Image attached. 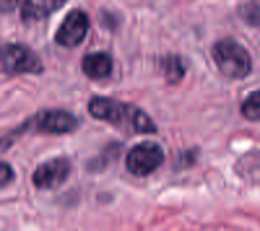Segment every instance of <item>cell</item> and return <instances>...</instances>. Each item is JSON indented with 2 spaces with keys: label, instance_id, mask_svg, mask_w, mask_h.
I'll use <instances>...</instances> for the list:
<instances>
[{
  "label": "cell",
  "instance_id": "9a60e30c",
  "mask_svg": "<svg viewBox=\"0 0 260 231\" xmlns=\"http://www.w3.org/2000/svg\"><path fill=\"white\" fill-rule=\"evenodd\" d=\"M24 128H26V125H24ZM24 128H18V130H13V133H6L3 138H0V153H6V148H8V145H11V143L18 138V133L24 130Z\"/></svg>",
  "mask_w": 260,
  "mask_h": 231
},
{
  "label": "cell",
  "instance_id": "9c48e42d",
  "mask_svg": "<svg viewBox=\"0 0 260 231\" xmlns=\"http://www.w3.org/2000/svg\"><path fill=\"white\" fill-rule=\"evenodd\" d=\"M65 0H21V18L31 24V21H42L52 16Z\"/></svg>",
  "mask_w": 260,
  "mask_h": 231
},
{
  "label": "cell",
  "instance_id": "5b68a950",
  "mask_svg": "<svg viewBox=\"0 0 260 231\" xmlns=\"http://www.w3.org/2000/svg\"><path fill=\"white\" fill-rule=\"evenodd\" d=\"M89 34V16L83 11H71L62 18V24L55 31V42L60 47H78Z\"/></svg>",
  "mask_w": 260,
  "mask_h": 231
},
{
  "label": "cell",
  "instance_id": "3957f363",
  "mask_svg": "<svg viewBox=\"0 0 260 231\" xmlns=\"http://www.w3.org/2000/svg\"><path fill=\"white\" fill-rule=\"evenodd\" d=\"M0 70L21 75V73H39L42 62L37 57L34 50H29L26 45H8L0 47Z\"/></svg>",
  "mask_w": 260,
  "mask_h": 231
},
{
  "label": "cell",
  "instance_id": "52a82bcc",
  "mask_svg": "<svg viewBox=\"0 0 260 231\" xmlns=\"http://www.w3.org/2000/svg\"><path fill=\"white\" fill-rule=\"evenodd\" d=\"M125 112H127V104L107 99V96H94L89 101V114L110 125H125Z\"/></svg>",
  "mask_w": 260,
  "mask_h": 231
},
{
  "label": "cell",
  "instance_id": "7a4b0ae2",
  "mask_svg": "<svg viewBox=\"0 0 260 231\" xmlns=\"http://www.w3.org/2000/svg\"><path fill=\"white\" fill-rule=\"evenodd\" d=\"M161 164H164V148L159 143H154V140L136 143L133 148L127 151V156H125L127 172L136 174V177H146L151 172H156Z\"/></svg>",
  "mask_w": 260,
  "mask_h": 231
},
{
  "label": "cell",
  "instance_id": "7c38bea8",
  "mask_svg": "<svg viewBox=\"0 0 260 231\" xmlns=\"http://www.w3.org/2000/svg\"><path fill=\"white\" fill-rule=\"evenodd\" d=\"M242 114H245L250 122H255V120L260 117V91H250V94H247V99L242 101Z\"/></svg>",
  "mask_w": 260,
  "mask_h": 231
},
{
  "label": "cell",
  "instance_id": "30bf717a",
  "mask_svg": "<svg viewBox=\"0 0 260 231\" xmlns=\"http://www.w3.org/2000/svg\"><path fill=\"white\" fill-rule=\"evenodd\" d=\"M125 125H127L130 130H136V133H156V122L151 120L141 107H133V104H127Z\"/></svg>",
  "mask_w": 260,
  "mask_h": 231
},
{
  "label": "cell",
  "instance_id": "6da1fadb",
  "mask_svg": "<svg viewBox=\"0 0 260 231\" xmlns=\"http://www.w3.org/2000/svg\"><path fill=\"white\" fill-rule=\"evenodd\" d=\"M213 62L219 73H224L232 81H242L252 73V57L250 52L234 39H219L213 45Z\"/></svg>",
  "mask_w": 260,
  "mask_h": 231
},
{
  "label": "cell",
  "instance_id": "2e32d148",
  "mask_svg": "<svg viewBox=\"0 0 260 231\" xmlns=\"http://www.w3.org/2000/svg\"><path fill=\"white\" fill-rule=\"evenodd\" d=\"M18 3H21V0H0V11H3V13H11Z\"/></svg>",
  "mask_w": 260,
  "mask_h": 231
},
{
  "label": "cell",
  "instance_id": "ba28073f",
  "mask_svg": "<svg viewBox=\"0 0 260 231\" xmlns=\"http://www.w3.org/2000/svg\"><path fill=\"white\" fill-rule=\"evenodd\" d=\"M112 68H115V60H112L110 52H89V55H83V60H81V70L89 78H94V81L110 78Z\"/></svg>",
  "mask_w": 260,
  "mask_h": 231
},
{
  "label": "cell",
  "instance_id": "8fae6325",
  "mask_svg": "<svg viewBox=\"0 0 260 231\" xmlns=\"http://www.w3.org/2000/svg\"><path fill=\"white\" fill-rule=\"evenodd\" d=\"M161 70L169 83H177L185 75V60L177 55H167V57H161Z\"/></svg>",
  "mask_w": 260,
  "mask_h": 231
},
{
  "label": "cell",
  "instance_id": "277c9868",
  "mask_svg": "<svg viewBox=\"0 0 260 231\" xmlns=\"http://www.w3.org/2000/svg\"><path fill=\"white\" fill-rule=\"evenodd\" d=\"M68 177H71V159L57 156V159H50V161H42L31 174V182L39 190H55V187H60Z\"/></svg>",
  "mask_w": 260,
  "mask_h": 231
},
{
  "label": "cell",
  "instance_id": "5bb4252c",
  "mask_svg": "<svg viewBox=\"0 0 260 231\" xmlns=\"http://www.w3.org/2000/svg\"><path fill=\"white\" fill-rule=\"evenodd\" d=\"M257 0H250V3L245 6V18H247V24L250 26H257Z\"/></svg>",
  "mask_w": 260,
  "mask_h": 231
},
{
  "label": "cell",
  "instance_id": "4fadbf2b",
  "mask_svg": "<svg viewBox=\"0 0 260 231\" xmlns=\"http://www.w3.org/2000/svg\"><path fill=\"white\" fill-rule=\"evenodd\" d=\"M13 177H16L13 166H11V164H3V161H0V187L11 184V182H13Z\"/></svg>",
  "mask_w": 260,
  "mask_h": 231
},
{
  "label": "cell",
  "instance_id": "8992f818",
  "mask_svg": "<svg viewBox=\"0 0 260 231\" xmlns=\"http://www.w3.org/2000/svg\"><path fill=\"white\" fill-rule=\"evenodd\" d=\"M31 128L42 130V133H55V135H62V133H73L78 128V120L65 112V109H45L39 112L34 122H29Z\"/></svg>",
  "mask_w": 260,
  "mask_h": 231
}]
</instances>
